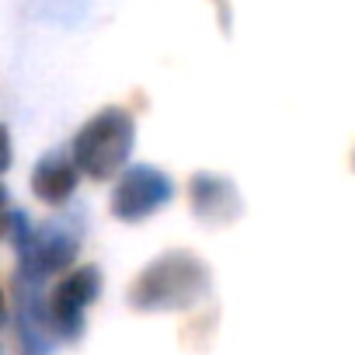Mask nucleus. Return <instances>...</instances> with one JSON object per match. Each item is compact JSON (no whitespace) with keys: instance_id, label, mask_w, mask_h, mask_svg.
<instances>
[{"instance_id":"nucleus-4","label":"nucleus","mask_w":355,"mask_h":355,"mask_svg":"<svg viewBox=\"0 0 355 355\" xmlns=\"http://www.w3.org/2000/svg\"><path fill=\"white\" fill-rule=\"evenodd\" d=\"M98 296H101V268L98 265L73 268L49 289L46 303H49V320H53L60 345H73L84 338L87 310Z\"/></svg>"},{"instance_id":"nucleus-5","label":"nucleus","mask_w":355,"mask_h":355,"mask_svg":"<svg viewBox=\"0 0 355 355\" xmlns=\"http://www.w3.org/2000/svg\"><path fill=\"white\" fill-rule=\"evenodd\" d=\"M174 199V182L153 164H129L112 189V216L122 223H143Z\"/></svg>"},{"instance_id":"nucleus-1","label":"nucleus","mask_w":355,"mask_h":355,"mask_svg":"<svg viewBox=\"0 0 355 355\" xmlns=\"http://www.w3.org/2000/svg\"><path fill=\"white\" fill-rule=\"evenodd\" d=\"M213 289L209 265L192 251H164L139 268L125 300L136 313H182L199 306Z\"/></svg>"},{"instance_id":"nucleus-8","label":"nucleus","mask_w":355,"mask_h":355,"mask_svg":"<svg viewBox=\"0 0 355 355\" xmlns=\"http://www.w3.org/2000/svg\"><path fill=\"white\" fill-rule=\"evenodd\" d=\"M77 178H80V167H77L73 153L56 146V150H46L35 160V167H32V192H35V199L42 206L60 209V206H67L73 199Z\"/></svg>"},{"instance_id":"nucleus-3","label":"nucleus","mask_w":355,"mask_h":355,"mask_svg":"<svg viewBox=\"0 0 355 355\" xmlns=\"http://www.w3.org/2000/svg\"><path fill=\"white\" fill-rule=\"evenodd\" d=\"M136 146V119L122 105H105L94 112L73 136L70 153L80 167L84 178L91 182H108V178L122 174Z\"/></svg>"},{"instance_id":"nucleus-9","label":"nucleus","mask_w":355,"mask_h":355,"mask_svg":"<svg viewBox=\"0 0 355 355\" xmlns=\"http://www.w3.org/2000/svg\"><path fill=\"white\" fill-rule=\"evenodd\" d=\"M352 167H355V153H352Z\"/></svg>"},{"instance_id":"nucleus-2","label":"nucleus","mask_w":355,"mask_h":355,"mask_svg":"<svg viewBox=\"0 0 355 355\" xmlns=\"http://www.w3.org/2000/svg\"><path fill=\"white\" fill-rule=\"evenodd\" d=\"M4 237L15 251V279L32 282V286H46L49 275L67 272L77 261L80 251V230L70 220H49L42 227L32 223V216H25L18 206L8 202L4 209Z\"/></svg>"},{"instance_id":"nucleus-7","label":"nucleus","mask_w":355,"mask_h":355,"mask_svg":"<svg viewBox=\"0 0 355 355\" xmlns=\"http://www.w3.org/2000/svg\"><path fill=\"white\" fill-rule=\"evenodd\" d=\"M189 202H192V213L202 223H213V227H227V223H237L244 216L241 189L234 185V178H227V174H213V171L192 174Z\"/></svg>"},{"instance_id":"nucleus-6","label":"nucleus","mask_w":355,"mask_h":355,"mask_svg":"<svg viewBox=\"0 0 355 355\" xmlns=\"http://www.w3.org/2000/svg\"><path fill=\"white\" fill-rule=\"evenodd\" d=\"M49 293H42V286H32V282H21V279H11V303H8V324L15 331V341H18V352L21 355H49L60 338L53 331V320H49V303H46Z\"/></svg>"}]
</instances>
